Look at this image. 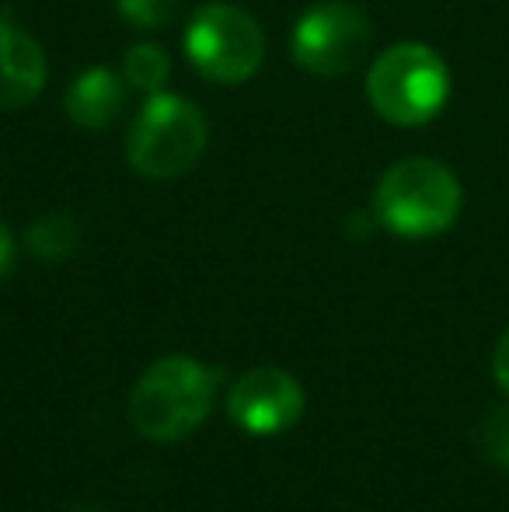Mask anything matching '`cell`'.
I'll return each mask as SVG.
<instances>
[{
    "instance_id": "cell-12",
    "label": "cell",
    "mask_w": 509,
    "mask_h": 512,
    "mask_svg": "<svg viewBox=\"0 0 509 512\" xmlns=\"http://www.w3.org/2000/svg\"><path fill=\"white\" fill-rule=\"evenodd\" d=\"M116 7L133 28L154 32V28L175 21V14L182 11V0H116Z\"/></svg>"
},
{
    "instance_id": "cell-10",
    "label": "cell",
    "mask_w": 509,
    "mask_h": 512,
    "mask_svg": "<svg viewBox=\"0 0 509 512\" xmlns=\"http://www.w3.org/2000/svg\"><path fill=\"white\" fill-rule=\"evenodd\" d=\"M81 244V227L67 213H46L28 227V248L42 262H63Z\"/></svg>"
},
{
    "instance_id": "cell-7",
    "label": "cell",
    "mask_w": 509,
    "mask_h": 512,
    "mask_svg": "<svg viewBox=\"0 0 509 512\" xmlns=\"http://www.w3.org/2000/svg\"><path fill=\"white\" fill-rule=\"evenodd\" d=\"M227 411L245 432L255 436H272L304 415V391L286 370L276 366H258V370L245 373L227 394Z\"/></svg>"
},
{
    "instance_id": "cell-9",
    "label": "cell",
    "mask_w": 509,
    "mask_h": 512,
    "mask_svg": "<svg viewBox=\"0 0 509 512\" xmlns=\"http://www.w3.org/2000/svg\"><path fill=\"white\" fill-rule=\"evenodd\" d=\"M129 84L109 67H91L70 84L67 115L81 129H109L123 115Z\"/></svg>"
},
{
    "instance_id": "cell-13",
    "label": "cell",
    "mask_w": 509,
    "mask_h": 512,
    "mask_svg": "<svg viewBox=\"0 0 509 512\" xmlns=\"http://www.w3.org/2000/svg\"><path fill=\"white\" fill-rule=\"evenodd\" d=\"M482 450L499 467H509V408H499L482 425Z\"/></svg>"
},
{
    "instance_id": "cell-8",
    "label": "cell",
    "mask_w": 509,
    "mask_h": 512,
    "mask_svg": "<svg viewBox=\"0 0 509 512\" xmlns=\"http://www.w3.org/2000/svg\"><path fill=\"white\" fill-rule=\"evenodd\" d=\"M46 88V53L21 28L0 21V108L18 112Z\"/></svg>"
},
{
    "instance_id": "cell-11",
    "label": "cell",
    "mask_w": 509,
    "mask_h": 512,
    "mask_svg": "<svg viewBox=\"0 0 509 512\" xmlns=\"http://www.w3.org/2000/svg\"><path fill=\"white\" fill-rule=\"evenodd\" d=\"M123 77H126L129 88L157 95V91H164V84H168V77H171L168 53H164L161 46H150V42L129 46L126 60H123Z\"/></svg>"
},
{
    "instance_id": "cell-1",
    "label": "cell",
    "mask_w": 509,
    "mask_h": 512,
    "mask_svg": "<svg viewBox=\"0 0 509 512\" xmlns=\"http://www.w3.org/2000/svg\"><path fill=\"white\" fill-rule=\"evenodd\" d=\"M217 373L189 356L157 359L129 394V422L154 443H175L206 422Z\"/></svg>"
},
{
    "instance_id": "cell-14",
    "label": "cell",
    "mask_w": 509,
    "mask_h": 512,
    "mask_svg": "<svg viewBox=\"0 0 509 512\" xmlns=\"http://www.w3.org/2000/svg\"><path fill=\"white\" fill-rule=\"evenodd\" d=\"M492 373H496V380H499V387L509 394V328L499 335V342H496V352H492Z\"/></svg>"
},
{
    "instance_id": "cell-4",
    "label": "cell",
    "mask_w": 509,
    "mask_h": 512,
    "mask_svg": "<svg viewBox=\"0 0 509 512\" xmlns=\"http://www.w3.org/2000/svg\"><path fill=\"white\" fill-rule=\"evenodd\" d=\"M210 140L206 119L182 95L157 91L129 129L126 157L147 182H175L199 164Z\"/></svg>"
},
{
    "instance_id": "cell-5",
    "label": "cell",
    "mask_w": 509,
    "mask_h": 512,
    "mask_svg": "<svg viewBox=\"0 0 509 512\" xmlns=\"http://www.w3.org/2000/svg\"><path fill=\"white\" fill-rule=\"evenodd\" d=\"M185 56L213 84H245L265 60V35L241 7L203 4L185 28Z\"/></svg>"
},
{
    "instance_id": "cell-3",
    "label": "cell",
    "mask_w": 509,
    "mask_h": 512,
    "mask_svg": "<svg viewBox=\"0 0 509 512\" xmlns=\"http://www.w3.org/2000/svg\"><path fill=\"white\" fill-rule=\"evenodd\" d=\"M367 98L391 126H426L450 98V70L436 49L422 42H398L374 60L367 74Z\"/></svg>"
},
{
    "instance_id": "cell-15",
    "label": "cell",
    "mask_w": 509,
    "mask_h": 512,
    "mask_svg": "<svg viewBox=\"0 0 509 512\" xmlns=\"http://www.w3.org/2000/svg\"><path fill=\"white\" fill-rule=\"evenodd\" d=\"M11 269H14V237H11V230L4 227V220H0V279Z\"/></svg>"
},
{
    "instance_id": "cell-2",
    "label": "cell",
    "mask_w": 509,
    "mask_h": 512,
    "mask_svg": "<svg viewBox=\"0 0 509 512\" xmlns=\"http://www.w3.org/2000/svg\"><path fill=\"white\" fill-rule=\"evenodd\" d=\"M464 192L457 175L433 157H405L381 175L374 213L398 237H436L454 227Z\"/></svg>"
},
{
    "instance_id": "cell-6",
    "label": "cell",
    "mask_w": 509,
    "mask_h": 512,
    "mask_svg": "<svg viewBox=\"0 0 509 512\" xmlns=\"http://www.w3.org/2000/svg\"><path fill=\"white\" fill-rule=\"evenodd\" d=\"M370 39L374 28L360 7L346 0H321L293 25L290 49L297 67H304L307 74L339 77L367 56Z\"/></svg>"
}]
</instances>
